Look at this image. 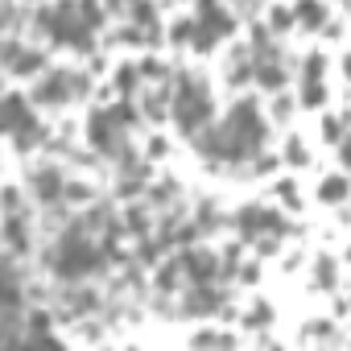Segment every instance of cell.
<instances>
[{
    "label": "cell",
    "instance_id": "23",
    "mask_svg": "<svg viewBox=\"0 0 351 351\" xmlns=\"http://www.w3.org/2000/svg\"><path fill=\"white\" fill-rule=\"evenodd\" d=\"M302 71H306V79H318V75H322V54H310Z\"/></svg>",
    "mask_w": 351,
    "mask_h": 351
},
{
    "label": "cell",
    "instance_id": "20",
    "mask_svg": "<svg viewBox=\"0 0 351 351\" xmlns=\"http://www.w3.org/2000/svg\"><path fill=\"white\" fill-rule=\"evenodd\" d=\"M322 136H326V141H343V120L326 116V120H322Z\"/></svg>",
    "mask_w": 351,
    "mask_h": 351
},
{
    "label": "cell",
    "instance_id": "6",
    "mask_svg": "<svg viewBox=\"0 0 351 351\" xmlns=\"http://www.w3.org/2000/svg\"><path fill=\"white\" fill-rule=\"evenodd\" d=\"M120 124H116V116L112 112H91V120H87V136H91V145L104 153V157H116V153H124V141H120Z\"/></svg>",
    "mask_w": 351,
    "mask_h": 351
},
{
    "label": "cell",
    "instance_id": "26",
    "mask_svg": "<svg viewBox=\"0 0 351 351\" xmlns=\"http://www.w3.org/2000/svg\"><path fill=\"white\" fill-rule=\"evenodd\" d=\"M347 75H351V54H347Z\"/></svg>",
    "mask_w": 351,
    "mask_h": 351
},
{
    "label": "cell",
    "instance_id": "21",
    "mask_svg": "<svg viewBox=\"0 0 351 351\" xmlns=\"http://www.w3.org/2000/svg\"><path fill=\"white\" fill-rule=\"evenodd\" d=\"M269 322H273V310H269V306H252L248 326H269Z\"/></svg>",
    "mask_w": 351,
    "mask_h": 351
},
{
    "label": "cell",
    "instance_id": "15",
    "mask_svg": "<svg viewBox=\"0 0 351 351\" xmlns=\"http://www.w3.org/2000/svg\"><path fill=\"white\" fill-rule=\"evenodd\" d=\"M322 99H326L322 83H318V79H306V83H302V104H306V108H318Z\"/></svg>",
    "mask_w": 351,
    "mask_h": 351
},
{
    "label": "cell",
    "instance_id": "10",
    "mask_svg": "<svg viewBox=\"0 0 351 351\" xmlns=\"http://www.w3.org/2000/svg\"><path fill=\"white\" fill-rule=\"evenodd\" d=\"M29 186H34V195H38L46 207H54V203H62V199H66V178H62V173H58L54 165H42V169H34Z\"/></svg>",
    "mask_w": 351,
    "mask_h": 351
},
{
    "label": "cell",
    "instance_id": "11",
    "mask_svg": "<svg viewBox=\"0 0 351 351\" xmlns=\"http://www.w3.org/2000/svg\"><path fill=\"white\" fill-rule=\"evenodd\" d=\"M5 71H9V75H21V79H29L34 71H42V54H38L34 46H21V42H13V38H9V46H5Z\"/></svg>",
    "mask_w": 351,
    "mask_h": 351
},
{
    "label": "cell",
    "instance_id": "12",
    "mask_svg": "<svg viewBox=\"0 0 351 351\" xmlns=\"http://www.w3.org/2000/svg\"><path fill=\"white\" fill-rule=\"evenodd\" d=\"M5 248H9V256L29 252V223L21 211H5Z\"/></svg>",
    "mask_w": 351,
    "mask_h": 351
},
{
    "label": "cell",
    "instance_id": "19",
    "mask_svg": "<svg viewBox=\"0 0 351 351\" xmlns=\"http://www.w3.org/2000/svg\"><path fill=\"white\" fill-rule=\"evenodd\" d=\"M285 161H293V165H306V161H310L306 145H302V141H289V145H285Z\"/></svg>",
    "mask_w": 351,
    "mask_h": 351
},
{
    "label": "cell",
    "instance_id": "5",
    "mask_svg": "<svg viewBox=\"0 0 351 351\" xmlns=\"http://www.w3.org/2000/svg\"><path fill=\"white\" fill-rule=\"evenodd\" d=\"M223 124H228V128H232L248 149H252V153L261 149V141H265V120H261V108H256L252 99H240V104L228 112V120H223Z\"/></svg>",
    "mask_w": 351,
    "mask_h": 351
},
{
    "label": "cell",
    "instance_id": "4",
    "mask_svg": "<svg viewBox=\"0 0 351 351\" xmlns=\"http://www.w3.org/2000/svg\"><path fill=\"white\" fill-rule=\"evenodd\" d=\"M87 91V79L83 75H71V71H50L38 87H34V99L38 104H66V99H75V95H83Z\"/></svg>",
    "mask_w": 351,
    "mask_h": 351
},
{
    "label": "cell",
    "instance_id": "22",
    "mask_svg": "<svg viewBox=\"0 0 351 351\" xmlns=\"http://www.w3.org/2000/svg\"><path fill=\"white\" fill-rule=\"evenodd\" d=\"M191 343H195V347H211V343H223V347H228V343H232V335H211V330H203V335H195Z\"/></svg>",
    "mask_w": 351,
    "mask_h": 351
},
{
    "label": "cell",
    "instance_id": "14",
    "mask_svg": "<svg viewBox=\"0 0 351 351\" xmlns=\"http://www.w3.org/2000/svg\"><path fill=\"white\" fill-rule=\"evenodd\" d=\"M318 199H322V203H343V199H347V178H326V182L318 186Z\"/></svg>",
    "mask_w": 351,
    "mask_h": 351
},
{
    "label": "cell",
    "instance_id": "9",
    "mask_svg": "<svg viewBox=\"0 0 351 351\" xmlns=\"http://www.w3.org/2000/svg\"><path fill=\"white\" fill-rule=\"evenodd\" d=\"M178 265H182V273H186L195 285L219 277V261H215V252H207V248H186V252L178 256Z\"/></svg>",
    "mask_w": 351,
    "mask_h": 351
},
{
    "label": "cell",
    "instance_id": "16",
    "mask_svg": "<svg viewBox=\"0 0 351 351\" xmlns=\"http://www.w3.org/2000/svg\"><path fill=\"white\" fill-rule=\"evenodd\" d=\"M136 83H141V71H136V66H120V75H116V87H120L124 95H132V91H136Z\"/></svg>",
    "mask_w": 351,
    "mask_h": 351
},
{
    "label": "cell",
    "instance_id": "13",
    "mask_svg": "<svg viewBox=\"0 0 351 351\" xmlns=\"http://www.w3.org/2000/svg\"><path fill=\"white\" fill-rule=\"evenodd\" d=\"M298 17H302V25H310V29H318L322 25V17H326V9L318 5V0H298V9H293Z\"/></svg>",
    "mask_w": 351,
    "mask_h": 351
},
{
    "label": "cell",
    "instance_id": "24",
    "mask_svg": "<svg viewBox=\"0 0 351 351\" xmlns=\"http://www.w3.org/2000/svg\"><path fill=\"white\" fill-rule=\"evenodd\" d=\"M289 25H293V13L289 9H277L273 13V29H289Z\"/></svg>",
    "mask_w": 351,
    "mask_h": 351
},
{
    "label": "cell",
    "instance_id": "7",
    "mask_svg": "<svg viewBox=\"0 0 351 351\" xmlns=\"http://www.w3.org/2000/svg\"><path fill=\"white\" fill-rule=\"evenodd\" d=\"M236 228H240V236H248V240H261L265 232H285V223H281V215L277 211H265V207H244L240 215H236Z\"/></svg>",
    "mask_w": 351,
    "mask_h": 351
},
{
    "label": "cell",
    "instance_id": "2",
    "mask_svg": "<svg viewBox=\"0 0 351 351\" xmlns=\"http://www.w3.org/2000/svg\"><path fill=\"white\" fill-rule=\"evenodd\" d=\"M173 120H178L182 132H191V136L211 128V91H207L203 79L182 75V87L173 91Z\"/></svg>",
    "mask_w": 351,
    "mask_h": 351
},
{
    "label": "cell",
    "instance_id": "18",
    "mask_svg": "<svg viewBox=\"0 0 351 351\" xmlns=\"http://www.w3.org/2000/svg\"><path fill=\"white\" fill-rule=\"evenodd\" d=\"M314 281H318V289H330V285H335V265H330L326 256L318 261V269H314Z\"/></svg>",
    "mask_w": 351,
    "mask_h": 351
},
{
    "label": "cell",
    "instance_id": "1",
    "mask_svg": "<svg viewBox=\"0 0 351 351\" xmlns=\"http://www.w3.org/2000/svg\"><path fill=\"white\" fill-rule=\"evenodd\" d=\"M108 248L91 240V232L83 223H71L66 236H58V244L46 252V269L58 277V281H83L91 273H99L108 265Z\"/></svg>",
    "mask_w": 351,
    "mask_h": 351
},
{
    "label": "cell",
    "instance_id": "3",
    "mask_svg": "<svg viewBox=\"0 0 351 351\" xmlns=\"http://www.w3.org/2000/svg\"><path fill=\"white\" fill-rule=\"evenodd\" d=\"M5 128H9V136L17 141V149H29V145H38V141H42V128H38L34 104H29L21 91L5 95Z\"/></svg>",
    "mask_w": 351,
    "mask_h": 351
},
{
    "label": "cell",
    "instance_id": "25",
    "mask_svg": "<svg viewBox=\"0 0 351 351\" xmlns=\"http://www.w3.org/2000/svg\"><path fill=\"white\" fill-rule=\"evenodd\" d=\"M343 161H347V165H351V136H347V141H343Z\"/></svg>",
    "mask_w": 351,
    "mask_h": 351
},
{
    "label": "cell",
    "instance_id": "17",
    "mask_svg": "<svg viewBox=\"0 0 351 351\" xmlns=\"http://www.w3.org/2000/svg\"><path fill=\"white\" fill-rule=\"evenodd\" d=\"M29 335H38V339H54V330H50V314H46V310H38V314L29 318Z\"/></svg>",
    "mask_w": 351,
    "mask_h": 351
},
{
    "label": "cell",
    "instance_id": "8",
    "mask_svg": "<svg viewBox=\"0 0 351 351\" xmlns=\"http://www.w3.org/2000/svg\"><path fill=\"white\" fill-rule=\"evenodd\" d=\"M223 302H228V293H223V289H215V281H203V285H195V281H191V293L182 298V310H186V314L207 318V314L223 310Z\"/></svg>",
    "mask_w": 351,
    "mask_h": 351
}]
</instances>
